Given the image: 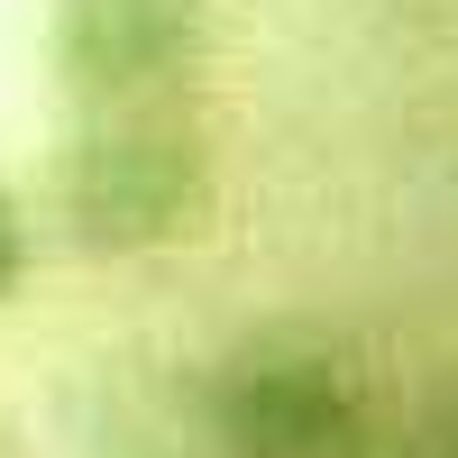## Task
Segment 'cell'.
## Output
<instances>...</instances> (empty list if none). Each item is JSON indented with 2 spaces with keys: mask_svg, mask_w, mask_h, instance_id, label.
I'll return each instance as SVG.
<instances>
[{
  "mask_svg": "<svg viewBox=\"0 0 458 458\" xmlns=\"http://www.w3.org/2000/svg\"><path fill=\"white\" fill-rule=\"evenodd\" d=\"M55 202L73 220L83 248H165L202 220L211 202V165L202 147L165 129V120H138V110H101V120L64 147V174H55Z\"/></svg>",
  "mask_w": 458,
  "mask_h": 458,
  "instance_id": "obj_1",
  "label": "cell"
},
{
  "mask_svg": "<svg viewBox=\"0 0 458 458\" xmlns=\"http://www.w3.org/2000/svg\"><path fill=\"white\" fill-rule=\"evenodd\" d=\"M211 431L229 458H358L367 386L321 339H257L211 376Z\"/></svg>",
  "mask_w": 458,
  "mask_h": 458,
  "instance_id": "obj_2",
  "label": "cell"
},
{
  "mask_svg": "<svg viewBox=\"0 0 458 458\" xmlns=\"http://www.w3.org/2000/svg\"><path fill=\"white\" fill-rule=\"evenodd\" d=\"M55 73L92 110H147L211 55V0H55Z\"/></svg>",
  "mask_w": 458,
  "mask_h": 458,
  "instance_id": "obj_3",
  "label": "cell"
},
{
  "mask_svg": "<svg viewBox=\"0 0 458 458\" xmlns=\"http://www.w3.org/2000/svg\"><path fill=\"white\" fill-rule=\"evenodd\" d=\"M28 284V211H19V193L0 183V302H10Z\"/></svg>",
  "mask_w": 458,
  "mask_h": 458,
  "instance_id": "obj_4",
  "label": "cell"
}]
</instances>
